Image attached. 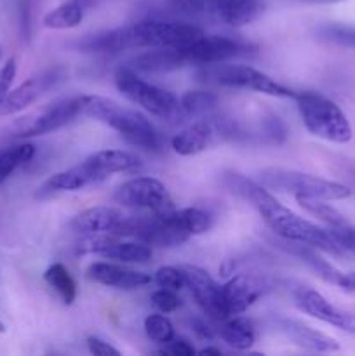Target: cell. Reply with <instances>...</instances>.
Here are the masks:
<instances>
[{
  "mask_svg": "<svg viewBox=\"0 0 355 356\" xmlns=\"http://www.w3.org/2000/svg\"><path fill=\"white\" fill-rule=\"evenodd\" d=\"M225 184L233 193L249 200L251 205L265 219V222L270 226L271 232L281 236V238L308 243V245L315 247L322 252L333 254V256L348 254L341 247V243L338 242L336 236L331 233L329 228H322V226L306 221L301 216L294 214L291 209L284 207L263 184L246 179V177L235 172H230L225 177Z\"/></svg>",
  "mask_w": 355,
  "mask_h": 356,
  "instance_id": "6da1fadb",
  "label": "cell"
},
{
  "mask_svg": "<svg viewBox=\"0 0 355 356\" xmlns=\"http://www.w3.org/2000/svg\"><path fill=\"white\" fill-rule=\"evenodd\" d=\"M204 35V30L187 21L145 19L115 30L87 35L77 42L82 52H120L143 47H187Z\"/></svg>",
  "mask_w": 355,
  "mask_h": 356,
  "instance_id": "7a4b0ae2",
  "label": "cell"
},
{
  "mask_svg": "<svg viewBox=\"0 0 355 356\" xmlns=\"http://www.w3.org/2000/svg\"><path fill=\"white\" fill-rule=\"evenodd\" d=\"M141 159L124 149H101L87 156L72 169L52 174L37 188V198H49L65 191H79L94 186L113 174L136 172L141 169Z\"/></svg>",
  "mask_w": 355,
  "mask_h": 356,
  "instance_id": "3957f363",
  "label": "cell"
},
{
  "mask_svg": "<svg viewBox=\"0 0 355 356\" xmlns=\"http://www.w3.org/2000/svg\"><path fill=\"white\" fill-rule=\"evenodd\" d=\"M82 115L117 131L132 146L148 152L160 148V134L155 125L143 113L122 106L115 99L103 96H82Z\"/></svg>",
  "mask_w": 355,
  "mask_h": 356,
  "instance_id": "277c9868",
  "label": "cell"
},
{
  "mask_svg": "<svg viewBox=\"0 0 355 356\" xmlns=\"http://www.w3.org/2000/svg\"><path fill=\"white\" fill-rule=\"evenodd\" d=\"M301 120L310 134L336 145L352 139V125L345 111L329 97L313 90H301L294 97Z\"/></svg>",
  "mask_w": 355,
  "mask_h": 356,
  "instance_id": "5b68a950",
  "label": "cell"
},
{
  "mask_svg": "<svg viewBox=\"0 0 355 356\" xmlns=\"http://www.w3.org/2000/svg\"><path fill=\"white\" fill-rule=\"evenodd\" d=\"M82 115V96L61 97L52 103L44 104L31 113L16 118L13 124L2 131V139H26L49 134L65 127L72 120Z\"/></svg>",
  "mask_w": 355,
  "mask_h": 356,
  "instance_id": "8992f818",
  "label": "cell"
},
{
  "mask_svg": "<svg viewBox=\"0 0 355 356\" xmlns=\"http://www.w3.org/2000/svg\"><path fill=\"white\" fill-rule=\"evenodd\" d=\"M260 184L268 190L284 191L298 197L317 198V200H343L352 195V190L336 181L324 179L312 174L299 172V170L270 167L260 172Z\"/></svg>",
  "mask_w": 355,
  "mask_h": 356,
  "instance_id": "52a82bcc",
  "label": "cell"
},
{
  "mask_svg": "<svg viewBox=\"0 0 355 356\" xmlns=\"http://www.w3.org/2000/svg\"><path fill=\"white\" fill-rule=\"evenodd\" d=\"M197 79H200L202 82L212 83V86L254 90V92L284 97V99H294L296 94H298L296 90L278 83L267 73L247 65H221V63L205 65L197 72Z\"/></svg>",
  "mask_w": 355,
  "mask_h": 356,
  "instance_id": "ba28073f",
  "label": "cell"
},
{
  "mask_svg": "<svg viewBox=\"0 0 355 356\" xmlns=\"http://www.w3.org/2000/svg\"><path fill=\"white\" fill-rule=\"evenodd\" d=\"M115 86L122 96L141 106L153 117H159L162 120H176L183 115L180 99L171 90L145 82L136 75L131 66H122L117 70Z\"/></svg>",
  "mask_w": 355,
  "mask_h": 356,
  "instance_id": "9c48e42d",
  "label": "cell"
},
{
  "mask_svg": "<svg viewBox=\"0 0 355 356\" xmlns=\"http://www.w3.org/2000/svg\"><path fill=\"white\" fill-rule=\"evenodd\" d=\"M173 7L184 16L216 21L228 26H244L263 13L261 0H173Z\"/></svg>",
  "mask_w": 355,
  "mask_h": 356,
  "instance_id": "30bf717a",
  "label": "cell"
},
{
  "mask_svg": "<svg viewBox=\"0 0 355 356\" xmlns=\"http://www.w3.org/2000/svg\"><path fill=\"white\" fill-rule=\"evenodd\" d=\"M113 198L117 204L125 207L145 209L155 214H164L174 209L166 184L150 176H139L122 183L115 191Z\"/></svg>",
  "mask_w": 355,
  "mask_h": 356,
  "instance_id": "8fae6325",
  "label": "cell"
},
{
  "mask_svg": "<svg viewBox=\"0 0 355 356\" xmlns=\"http://www.w3.org/2000/svg\"><path fill=\"white\" fill-rule=\"evenodd\" d=\"M183 52L187 65H216L225 63L239 56H246L256 51V45L249 42L237 40V38L225 37V35H202L197 40L188 44L187 47H180Z\"/></svg>",
  "mask_w": 355,
  "mask_h": 356,
  "instance_id": "7c38bea8",
  "label": "cell"
},
{
  "mask_svg": "<svg viewBox=\"0 0 355 356\" xmlns=\"http://www.w3.org/2000/svg\"><path fill=\"white\" fill-rule=\"evenodd\" d=\"M63 79V70L61 68H52L47 72H42L38 75L30 76L24 80L23 83L10 89L0 97V117H7V115H14L17 111L24 110L30 106L31 103L44 96L49 89L56 86L59 80Z\"/></svg>",
  "mask_w": 355,
  "mask_h": 356,
  "instance_id": "4fadbf2b",
  "label": "cell"
},
{
  "mask_svg": "<svg viewBox=\"0 0 355 356\" xmlns=\"http://www.w3.org/2000/svg\"><path fill=\"white\" fill-rule=\"evenodd\" d=\"M180 268L183 271L184 287H188L202 312L214 320H226L221 285L216 284L214 278L202 268L191 264H183Z\"/></svg>",
  "mask_w": 355,
  "mask_h": 356,
  "instance_id": "5bb4252c",
  "label": "cell"
},
{
  "mask_svg": "<svg viewBox=\"0 0 355 356\" xmlns=\"http://www.w3.org/2000/svg\"><path fill=\"white\" fill-rule=\"evenodd\" d=\"M294 302L303 313L310 315L312 318L329 323V325L345 330V332L355 334V316L338 309L320 292L310 287H298L294 292Z\"/></svg>",
  "mask_w": 355,
  "mask_h": 356,
  "instance_id": "9a60e30c",
  "label": "cell"
},
{
  "mask_svg": "<svg viewBox=\"0 0 355 356\" xmlns=\"http://www.w3.org/2000/svg\"><path fill=\"white\" fill-rule=\"evenodd\" d=\"M127 216L115 207H90L77 214L70 221V229L77 235H111L118 236Z\"/></svg>",
  "mask_w": 355,
  "mask_h": 356,
  "instance_id": "2e32d148",
  "label": "cell"
},
{
  "mask_svg": "<svg viewBox=\"0 0 355 356\" xmlns=\"http://www.w3.org/2000/svg\"><path fill=\"white\" fill-rule=\"evenodd\" d=\"M87 277L96 284L106 285L111 289H120V291H134V289L146 287L153 280L150 275L143 271L131 270V268L120 266L113 263H93L87 268Z\"/></svg>",
  "mask_w": 355,
  "mask_h": 356,
  "instance_id": "e0dca14e",
  "label": "cell"
},
{
  "mask_svg": "<svg viewBox=\"0 0 355 356\" xmlns=\"http://www.w3.org/2000/svg\"><path fill=\"white\" fill-rule=\"evenodd\" d=\"M219 132L226 134L225 124L219 125V122L198 120L184 127L181 132H178L173 141H171V145H173L174 152L181 156L197 155V153H202L212 145V141H214Z\"/></svg>",
  "mask_w": 355,
  "mask_h": 356,
  "instance_id": "ac0fdd59",
  "label": "cell"
},
{
  "mask_svg": "<svg viewBox=\"0 0 355 356\" xmlns=\"http://www.w3.org/2000/svg\"><path fill=\"white\" fill-rule=\"evenodd\" d=\"M265 287L256 278L237 275L232 280L221 285L223 306H225L226 318L246 313L263 294Z\"/></svg>",
  "mask_w": 355,
  "mask_h": 356,
  "instance_id": "d6986e66",
  "label": "cell"
},
{
  "mask_svg": "<svg viewBox=\"0 0 355 356\" xmlns=\"http://www.w3.org/2000/svg\"><path fill=\"white\" fill-rule=\"evenodd\" d=\"M278 327L282 332L299 348H305L308 351H315V353H331V351L340 350V344L336 339L326 336V334L319 332V330L312 329V327L305 325V323L298 322V320L282 318L278 322Z\"/></svg>",
  "mask_w": 355,
  "mask_h": 356,
  "instance_id": "ffe728a7",
  "label": "cell"
},
{
  "mask_svg": "<svg viewBox=\"0 0 355 356\" xmlns=\"http://www.w3.org/2000/svg\"><path fill=\"white\" fill-rule=\"evenodd\" d=\"M184 66H188L187 59L180 47H152V51L143 52L131 61L134 72L145 73L174 72Z\"/></svg>",
  "mask_w": 355,
  "mask_h": 356,
  "instance_id": "44dd1931",
  "label": "cell"
},
{
  "mask_svg": "<svg viewBox=\"0 0 355 356\" xmlns=\"http://www.w3.org/2000/svg\"><path fill=\"white\" fill-rule=\"evenodd\" d=\"M281 247L285 250V252L299 257L303 263L308 264V266L312 268V270L315 271V273L319 275L322 280L329 282V284H333V285H338V287L341 285V280H343L345 273H341V271L336 270L333 264L327 263L326 259H322V257L319 256V252H317L319 249L308 245V243L292 242V240H284V238H282Z\"/></svg>",
  "mask_w": 355,
  "mask_h": 356,
  "instance_id": "7402d4cb",
  "label": "cell"
},
{
  "mask_svg": "<svg viewBox=\"0 0 355 356\" xmlns=\"http://www.w3.org/2000/svg\"><path fill=\"white\" fill-rule=\"evenodd\" d=\"M223 325L219 327V337L228 344L230 348L239 351L249 350L256 341V330L253 323L244 316H230L223 320Z\"/></svg>",
  "mask_w": 355,
  "mask_h": 356,
  "instance_id": "603a6c76",
  "label": "cell"
},
{
  "mask_svg": "<svg viewBox=\"0 0 355 356\" xmlns=\"http://www.w3.org/2000/svg\"><path fill=\"white\" fill-rule=\"evenodd\" d=\"M82 19V3L77 2V0H68V2H63L56 9L49 10L44 19H42V23H44L45 28H52V30H68V28L79 26Z\"/></svg>",
  "mask_w": 355,
  "mask_h": 356,
  "instance_id": "cb8c5ba5",
  "label": "cell"
},
{
  "mask_svg": "<svg viewBox=\"0 0 355 356\" xmlns=\"http://www.w3.org/2000/svg\"><path fill=\"white\" fill-rule=\"evenodd\" d=\"M35 155V146L30 143L2 146L0 148V184L21 165L30 162Z\"/></svg>",
  "mask_w": 355,
  "mask_h": 356,
  "instance_id": "d4e9b609",
  "label": "cell"
},
{
  "mask_svg": "<svg viewBox=\"0 0 355 356\" xmlns=\"http://www.w3.org/2000/svg\"><path fill=\"white\" fill-rule=\"evenodd\" d=\"M44 280L49 287L54 289L65 305H72L77 298V284L70 275L68 268L61 263H54L45 270Z\"/></svg>",
  "mask_w": 355,
  "mask_h": 356,
  "instance_id": "484cf974",
  "label": "cell"
},
{
  "mask_svg": "<svg viewBox=\"0 0 355 356\" xmlns=\"http://www.w3.org/2000/svg\"><path fill=\"white\" fill-rule=\"evenodd\" d=\"M171 214H173L174 222L180 226L181 232L187 233L188 236L202 235V233L209 232L212 226L211 216L197 207L181 209V211H176V209H174Z\"/></svg>",
  "mask_w": 355,
  "mask_h": 356,
  "instance_id": "4316f807",
  "label": "cell"
},
{
  "mask_svg": "<svg viewBox=\"0 0 355 356\" xmlns=\"http://www.w3.org/2000/svg\"><path fill=\"white\" fill-rule=\"evenodd\" d=\"M296 202L299 204V207L305 209L308 214L315 216L319 221H322L326 225V228L336 229L341 228V226L348 225V221L345 219V216L341 212H338L333 205L327 204L326 200H317V198H305L298 197Z\"/></svg>",
  "mask_w": 355,
  "mask_h": 356,
  "instance_id": "83f0119b",
  "label": "cell"
},
{
  "mask_svg": "<svg viewBox=\"0 0 355 356\" xmlns=\"http://www.w3.org/2000/svg\"><path fill=\"white\" fill-rule=\"evenodd\" d=\"M180 103L184 115L200 117V115H207L218 108L219 97L209 90H188L181 96Z\"/></svg>",
  "mask_w": 355,
  "mask_h": 356,
  "instance_id": "f1b7e54d",
  "label": "cell"
},
{
  "mask_svg": "<svg viewBox=\"0 0 355 356\" xmlns=\"http://www.w3.org/2000/svg\"><path fill=\"white\" fill-rule=\"evenodd\" d=\"M145 332L152 341L167 344L174 339V327L171 320L164 315H150L145 320Z\"/></svg>",
  "mask_w": 355,
  "mask_h": 356,
  "instance_id": "f546056e",
  "label": "cell"
},
{
  "mask_svg": "<svg viewBox=\"0 0 355 356\" xmlns=\"http://www.w3.org/2000/svg\"><path fill=\"white\" fill-rule=\"evenodd\" d=\"M320 37L326 40L334 42L341 47L355 49V26L348 24H326L319 30Z\"/></svg>",
  "mask_w": 355,
  "mask_h": 356,
  "instance_id": "4dcf8cb0",
  "label": "cell"
},
{
  "mask_svg": "<svg viewBox=\"0 0 355 356\" xmlns=\"http://www.w3.org/2000/svg\"><path fill=\"white\" fill-rule=\"evenodd\" d=\"M153 282L160 289H169V291H181L184 287L183 271H181V268L174 266L159 268L155 277H153Z\"/></svg>",
  "mask_w": 355,
  "mask_h": 356,
  "instance_id": "1f68e13d",
  "label": "cell"
},
{
  "mask_svg": "<svg viewBox=\"0 0 355 356\" xmlns=\"http://www.w3.org/2000/svg\"><path fill=\"white\" fill-rule=\"evenodd\" d=\"M152 305L159 309L160 313H173L180 308V299H178L176 291L169 289H159L152 294Z\"/></svg>",
  "mask_w": 355,
  "mask_h": 356,
  "instance_id": "d6a6232c",
  "label": "cell"
},
{
  "mask_svg": "<svg viewBox=\"0 0 355 356\" xmlns=\"http://www.w3.org/2000/svg\"><path fill=\"white\" fill-rule=\"evenodd\" d=\"M331 233L336 236V240L341 243V247H343L347 252L355 254V226H352L350 222H348V225L341 226V228L331 229Z\"/></svg>",
  "mask_w": 355,
  "mask_h": 356,
  "instance_id": "836d02e7",
  "label": "cell"
},
{
  "mask_svg": "<svg viewBox=\"0 0 355 356\" xmlns=\"http://www.w3.org/2000/svg\"><path fill=\"white\" fill-rule=\"evenodd\" d=\"M87 348H89V351L93 355L96 356H118L120 355V351L117 350V348H113L111 344H108L106 341L100 339V337H87Z\"/></svg>",
  "mask_w": 355,
  "mask_h": 356,
  "instance_id": "e575fe53",
  "label": "cell"
},
{
  "mask_svg": "<svg viewBox=\"0 0 355 356\" xmlns=\"http://www.w3.org/2000/svg\"><path fill=\"white\" fill-rule=\"evenodd\" d=\"M16 70H17V65L14 58L7 59L6 65L0 68V97L9 90L10 83H13L14 76H16Z\"/></svg>",
  "mask_w": 355,
  "mask_h": 356,
  "instance_id": "d590c367",
  "label": "cell"
},
{
  "mask_svg": "<svg viewBox=\"0 0 355 356\" xmlns=\"http://www.w3.org/2000/svg\"><path fill=\"white\" fill-rule=\"evenodd\" d=\"M160 353L173 355V356H191L195 355V350L187 339H176V337H174L173 341L167 343L166 350H162Z\"/></svg>",
  "mask_w": 355,
  "mask_h": 356,
  "instance_id": "8d00e7d4",
  "label": "cell"
},
{
  "mask_svg": "<svg viewBox=\"0 0 355 356\" xmlns=\"http://www.w3.org/2000/svg\"><path fill=\"white\" fill-rule=\"evenodd\" d=\"M191 329H194V332L197 334L200 339H212V337H214V330H212L204 320H194V322H191Z\"/></svg>",
  "mask_w": 355,
  "mask_h": 356,
  "instance_id": "74e56055",
  "label": "cell"
},
{
  "mask_svg": "<svg viewBox=\"0 0 355 356\" xmlns=\"http://www.w3.org/2000/svg\"><path fill=\"white\" fill-rule=\"evenodd\" d=\"M340 287L345 289V291L355 292V273H345Z\"/></svg>",
  "mask_w": 355,
  "mask_h": 356,
  "instance_id": "f35d334b",
  "label": "cell"
},
{
  "mask_svg": "<svg viewBox=\"0 0 355 356\" xmlns=\"http://www.w3.org/2000/svg\"><path fill=\"white\" fill-rule=\"evenodd\" d=\"M198 355H216V356H219V355H221V350H219V348L207 346V348H204V350L198 351Z\"/></svg>",
  "mask_w": 355,
  "mask_h": 356,
  "instance_id": "ab89813d",
  "label": "cell"
},
{
  "mask_svg": "<svg viewBox=\"0 0 355 356\" xmlns=\"http://www.w3.org/2000/svg\"><path fill=\"white\" fill-rule=\"evenodd\" d=\"M306 3H338V2H345V0H303Z\"/></svg>",
  "mask_w": 355,
  "mask_h": 356,
  "instance_id": "60d3db41",
  "label": "cell"
}]
</instances>
